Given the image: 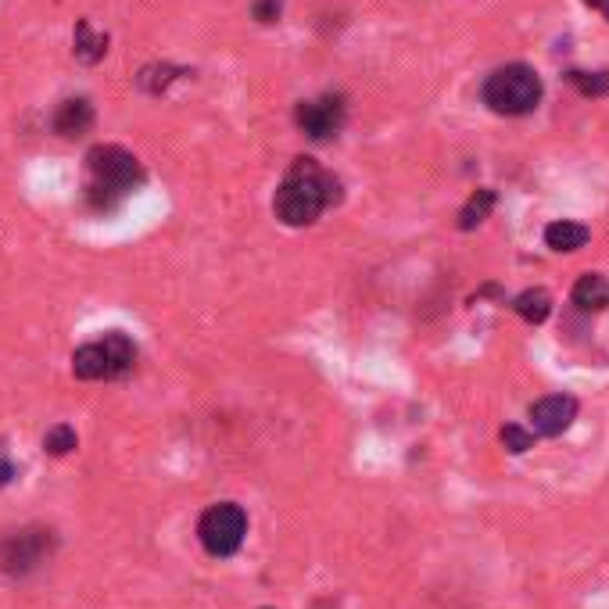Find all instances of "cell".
I'll list each match as a JSON object with an SVG mask.
<instances>
[{
    "mask_svg": "<svg viewBox=\"0 0 609 609\" xmlns=\"http://www.w3.org/2000/svg\"><path fill=\"white\" fill-rule=\"evenodd\" d=\"M337 197H341V183L334 173H326V169L312 159H294L287 176L276 186L273 212L284 226H312L326 209L337 205Z\"/></svg>",
    "mask_w": 609,
    "mask_h": 609,
    "instance_id": "6da1fadb",
    "label": "cell"
},
{
    "mask_svg": "<svg viewBox=\"0 0 609 609\" xmlns=\"http://www.w3.org/2000/svg\"><path fill=\"white\" fill-rule=\"evenodd\" d=\"M144 183V165L119 144L90 148L83 165V197L93 212H112Z\"/></svg>",
    "mask_w": 609,
    "mask_h": 609,
    "instance_id": "7a4b0ae2",
    "label": "cell"
},
{
    "mask_svg": "<svg viewBox=\"0 0 609 609\" xmlns=\"http://www.w3.org/2000/svg\"><path fill=\"white\" fill-rule=\"evenodd\" d=\"M480 98L495 115H530L541 101V75L530 65H503L484 80Z\"/></svg>",
    "mask_w": 609,
    "mask_h": 609,
    "instance_id": "3957f363",
    "label": "cell"
},
{
    "mask_svg": "<svg viewBox=\"0 0 609 609\" xmlns=\"http://www.w3.org/2000/svg\"><path fill=\"white\" fill-rule=\"evenodd\" d=\"M136 366V345L126 334H104L101 341H90L72 355V373L80 380H119L133 373Z\"/></svg>",
    "mask_w": 609,
    "mask_h": 609,
    "instance_id": "277c9868",
    "label": "cell"
},
{
    "mask_svg": "<svg viewBox=\"0 0 609 609\" xmlns=\"http://www.w3.org/2000/svg\"><path fill=\"white\" fill-rule=\"evenodd\" d=\"M247 535V512L237 503H219L209 506L197 520V538L205 545V552L215 559L233 556L244 545Z\"/></svg>",
    "mask_w": 609,
    "mask_h": 609,
    "instance_id": "5b68a950",
    "label": "cell"
},
{
    "mask_svg": "<svg viewBox=\"0 0 609 609\" xmlns=\"http://www.w3.org/2000/svg\"><path fill=\"white\" fill-rule=\"evenodd\" d=\"M54 552V530L47 527H22L0 538V570L11 577H26L43 567Z\"/></svg>",
    "mask_w": 609,
    "mask_h": 609,
    "instance_id": "8992f818",
    "label": "cell"
},
{
    "mask_svg": "<svg viewBox=\"0 0 609 609\" xmlns=\"http://www.w3.org/2000/svg\"><path fill=\"white\" fill-rule=\"evenodd\" d=\"M345 119H348V104L341 93H323V98H312L302 101L294 108V122L308 140H334L341 130H345Z\"/></svg>",
    "mask_w": 609,
    "mask_h": 609,
    "instance_id": "52a82bcc",
    "label": "cell"
},
{
    "mask_svg": "<svg viewBox=\"0 0 609 609\" xmlns=\"http://www.w3.org/2000/svg\"><path fill=\"white\" fill-rule=\"evenodd\" d=\"M577 419V402L570 395H549L530 405V427L541 437H559Z\"/></svg>",
    "mask_w": 609,
    "mask_h": 609,
    "instance_id": "ba28073f",
    "label": "cell"
},
{
    "mask_svg": "<svg viewBox=\"0 0 609 609\" xmlns=\"http://www.w3.org/2000/svg\"><path fill=\"white\" fill-rule=\"evenodd\" d=\"M93 130V104L87 98H69L58 104L54 112V133L75 140V136H87Z\"/></svg>",
    "mask_w": 609,
    "mask_h": 609,
    "instance_id": "9c48e42d",
    "label": "cell"
},
{
    "mask_svg": "<svg viewBox=\"0 0 609 609\" xmlns=\"http://www.w3.org/2000/svg\"><path fill=\"white\" fill-rule=\"evenodd\" d=\"M574 305L581 312H602L609 305V280L602 273H585L574 284Z\"/></svg>",
    "mask_w": 609,
    "mask_h": 609,
    "instance_id": "30bf717a",
    "label": "cell"
},
{
    "mask_svg": "<svg viewBox=\"0 0 609 609\" xmlns=\"http://www.w3.org/2000/svg\"><path fill=\"white\" fill-rule=\"evenodd\" d=\"M545 244L552 252H581L588 244V230L581 223H570V219H559V223L545 226Z\"/></svg>",
    "mask_w": 609,
    "mask_h": 609,
    "instance_id": "8fae6325",
    "label": "cell"
},
{
    "mask_svg": "<svg viewBox=\"0 0 609 609\" xmlns=\"http://www.w3.org/2000/svg\"><path fill=\"white\" fill-rule=\"evenodd\" d=\"M72 54L83 61V65H98V61L108 54V37L104 33H93V26L83 19L75 26V37H72Z\"/></svg>",
    "mask_w": 609,
    "mask_h": 609,
    "instance_id": "7c38bea8",
    "label": "cell"
},
{
    "mask_svg": "<svg viewBox=\"0 0 609 609\" xmlns=\"http://www.w3.org/2000/svg\"><path fill=\"white\" fill-rule=\"evenodd\" d=\"M512 308H517V316L527 319V323H545L549 319V312H552V294L541 291V287H530V291L512 298Z\"/></svg>",
    "mask_w": 609,
    "mask_h": 609,
    "instance_id": "4fadbf2b",
    "label": "cell"
},
{
    "mask_svg": "<svg viewBox=\"0 0 609 609\" xmlns=\"http://www.w3.org/2000/svg\"><path fill=\"white\" fill-rule=\"evenodd\" d=\"M491 209H495V191L491 186H480V191L466 201L463 205V212H459V230H474V226H480L484 219L491 215Z\"/></svg>",
    "mask_w": 609,
    "mask_h": 609,
    "instance_id": "5bb4252c",
    "label": "cell"
},
{
    "mask_svg": "<svg viewBox=\"0 0 609 609\" xmlns=\"http://www.w3.org/2000/svg\"><path fill=\"white\" fill-rule=\"evenodd\" d=\"M180 75H186L183 69H173V65H148L144 72L136 75V83H140V90H148V93H165L169 90V83L173 80H180Z\"/></svg>",
    "mask_w": 609,
    "mask_h": 609,
    "instance_id": "9a60e30c",
    "label": "cell"
},
{
    "mask_svg": "<svg viewBox=\"0 0 609 609\" xmlns=\"http://www.w3.org/2000/svg\"><path fill=\"white\" fill-rule=\"evenodd\" d=\"M75 445H80V437H75V430L65 427V424L51 427V430H47V437H43V448L51 451V456H69Z\"/></svg>",
    "mask_w": 609,
    "mask_h": 609,
    "instance_id": "2e32d148",
    "label": "cell"
},
{
    "mask_svg": "<svg viewBox=\"0 0 609 609\" xmlns=\"http://www.w3.org/2000/svg\"><path fill=\"white\" fill-rule=\"evenodd\" d=\"M570 83L585 98H602V93H609V72H570Z\"/></svg>",
    "mask_w": 609,
    "mask_h": 609,
    "instance_id": "e0dca14e",
    "label": "cell"
},
{
    "mask_svg": "<svg viewBox=\"0 0 609 609\" xmlns=\"http://www.w3.org/2000/svg\"><path fill=\"white\" fill-rule=\"evenodd\" d=\"M503 445L512 451V456H524V451L535 445V434L517 427V424H509V427H503Z\"/></svg>",
    "mask_w": 609,
    "mask_h": 609,
    "instance_id": "ac0fdd59",
    "label": "cell"
},
{
    "mask_svg": "<svg viewBox=\"0 0 609 609\" xmlns=\"http://www.w3.org/2000/svg\"><path fill=\"white\" fill-rule=\"evenodd\" d=\"M255 19L258 22H276L280 19V0H258V4H255Z\"/></svg>",
    "mask_w": 609,
    "mask_h": 609,
    "instance_id": "d6986e66",
    "label": "cell"
},
{
    "mask_svg": "<svg viewBox=\"0 0 609 609\" xmlns=\"http://www.w3.org/2000/svg\"><path fill=\"white\" fill-rule=\"evenodd\" d=\"M14 480V463L8 459V451L0 448V488H4V484H11Z\"/></svg>",
    "mask_w": 609,
    "mask_h": 609,
    "instance_id": "ffe728a7",
    "label": "cell"
},
{
    "mask_svg": "<svg viewBox=\"0 0 609 609\" xmlns=\"http://www.w3.org/2000/svg\"><path fill=\"white\" fill-rule=\"evenodd\" d=\"M585 4H588V8H599V11L606 14V19H609V0H585Z\"/></svg>",
    "mask_w": 609,
    "mask_h": 609,
    "instance_id": "44dd1931",
    "label": "cell"
}]
</instances>
